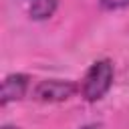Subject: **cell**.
<instances>
[{
	"instance_id": "obj_6",
	"label": "cell",
	"mask_w": 129,
	"mask_h": 129,
	"mask_svg": "<svg viewBox=\"0 0 129 129\" xmlns=\"http://www.w3.org/2000/svg\"><path fill=\"white\" fill-rule=\"evenodd\" d=\"M81 129H99V125H85V127H81Z\"/></svg>"
},
{
	"instance_id": "obj_7",
	"label": "cell",
	"mask_w": 129,
	"mask_h": 129,
	"mask_svg": "<svg viewBox=\"0 0 129 129\" xmlns=\"http://www.w3.org/2000/svg\"><path fill=\"white\" fill-rule=\"evenodd\" d=\"M2 129H18V127H12V125H4Z\"/></svg>"
},
{
	"instance_id": "obj_4",
	"label": "cell",
	"mask_w": 129,
	"mask_h": 129,
	"mask_svg": "<svg viewBox=\"0 0 129 129\" xmlns=\"http://www.w3.org/2000/svg\"><path fill=\"white\" fill-rule=\"evenodd\" d=\"M54 10H56V0H32L28 14L34 20H46L54 14Z\"/></svg>"
},
{
	"instance_id": "obj_5",
	"label": "cell",
	"mask_w": 129,
	"mask_h": 129,
	"mask_svg": "<svg viewBox=\"0 0 129 129\" xmlns=\"http://www.w3.org/2000/svg\"><path fill=\"white\" fill-rule=\"evenodd\" d=\"M101 8L105 10H121L125 6H129V0H99Z\"/></svg>"
},
{
	"instance_id": "obj_2",
	"label": "cell",
	"mask_w": 129,
	"mask_h": 129,
	"mask_svg": "<svg viewBox=\"0 0 129 129\" xmlns=\"http://www.w3.org/2000/svg\"><path fill=\"white\" fill-rule=\"evenodd\" d=\"M77 83L73 81H60V79H48L40 81L34 89V99L40 103H60L71 99L77 93Z\"/></svg>"
},
{
	"instance_id": "obj_3",
	"label": "cell",
	"mask_w": 129,
	"mask_h": 129,
	"mask_svg": "<svg viewBox=\"0 0 129 129\" xmlns=\"http://www.w3.org/2000/svg\"><path fill=\"white\" fill-rule=\"evenodd\" d=\"M26 89H28V77L26 75H20V73L8 75L2 83V105H8L10 101L22 99Z\"/></svg>"
},
{
	"instance_id": "obj_1",
	"label": "cell",
	"mask_w": 129,
	"mask_h": 129,
	"mask_svg": "<svg viewBox=\"0 0 129 129\" xmlns=\"http://www.w3.org/2000/svg\"><path fill=\"white\" fill-rule=\"evenodd\" d=\"M113 85V64L107 58H101L97 62L91 64V69L85 75L81 93L87 101H99L101 97H105V93L111 89Z\"/></svg>"
}]
</instances>
